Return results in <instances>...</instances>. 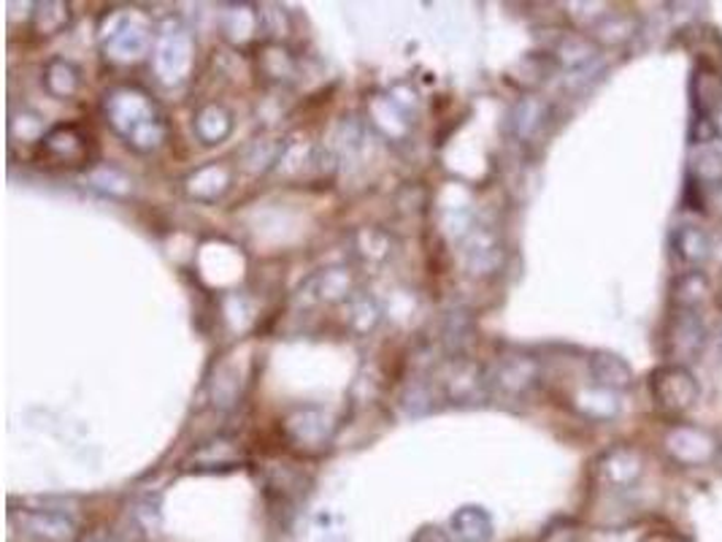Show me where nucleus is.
<instances>
[{
  "instance_id": "3",
  "label": "nucleus",
  "mask_w": 722,
  "mask_h": 542,
  "mask_svg": "<svg viewBox=\"0 0 722 542\" xmlns=\"http://www.w3.org/2000/svg\"><path fill=\"white\" fill-rule=\"evenodd\" d=\"M707 345V326L696 310H679L671 332V350L682 361H692Z\"/></svg>"
},
{
  "instance_id": "6",
  "label": "nucleus",
  "mask_w": 722,
  "mask_h": 542,
  "mask_svg": "<svg viewBox=\"0 0 722 542\" xmlns=\"http://www.w3.org/2000/svg\"><path fill=\"white\" fill-rule=\"evenodd\" d=\"M690 169L698 182H703V185H718L722 180V152L712 144L698 147V150L692 152Z\"/></svg>"
},
{
  "instance_id": "9",
  "label": "nucleus",
  "mask_w": 722,
  "mask_h": 542,
  "mask_svg": "<svg viewBox=\"0 0 722 542\" xmlns=\"http://www.w3.org/2000/svg\"><path fill=\"white\" fill-rule=\"evenodd\" d=\"M598 377H601L603 382H612V386L623 388L631 382V369L623 358L601 356L598 358Z\"/></svg>"
},
{
  "instance_id": "4",
  "label": "nucleus",
  "mask_w": 722,
  "mask_h": 542,
  "mask_svg": "<svg viewBox=\"0 0 722 542\" xmlns=\"http://www.w3.org/2000/svg\"><path fill=\"white\" fill-rule=\"evenodd\" d=\"M674 250H677V256L682 258L685 263H690V267H701V263L709 258L712 241H709L703 228L679 226L677 231H674Z\"/></svg>"
},
{
  "instance_id": "5",
  "label": "nucleus",
  "mask_w": 722,
  "mask_h": 542,
  "mask_svg": "<svg viewBox=\"0 0 722 542\" xmlns=\"http://www.w3.org/2000/svg\"><path fill=\"white\" fill-rule=\"evenodd\" d=\"M709 296V280L703 271H688L674 282V304L677 310H698Z\"/></svg>"
},
{
  "instance_id": "8",
  "label": "nucleus",
  "mask_w": 722,
  "mask_h": 542,
  "mask_svg": "<svg viewBox=\"0 0 722 542\" xmlns=\"http://www.w3.org/2000/svg\"><path fill=\"white\" fill-rule=\"evenodd\" d=\"M638 475H642V462H638L636 453L633 451L614 453L612 462H609V477H612L614 483H620V486H628V483L636 480Z\"/></svg>"
},
{
  "instance_id": "7",
  "label": "nucleus",
  "mask_w": 722,
  "mask_h": 542,
  "mask_svg": "<svg viewBox=\"0 0 722 542\" xmlns=\"http://www.w3.org/2000/svg\"><path fill=\"white\" fill-rule=\"evenodd\" d=\"M722 104V90L720 79L712 71H698L696 74V106L701 111V117L714 115Z\"/></svg>"
},
{
  "instance_id": "2",
  "label": "nucleus",
  "mask_w": 722,
  "mask_h": 542,
  "mask_svg": "<svg viewBox=\"0 0 722 542\" xmlns=\"http://www.w3.org/2000/svg\"><path fill=\"white\" fill-rule=\"evenodd\" d=\"M718 440L698 426H674L666 434V453L682 467H707L718 458Z\"/></svg>"
},
{
  "instance_id": "1",
  "label": "nucleus",
  "mask_w": 722,
  "mask_h": 542,
  "mask_svg": "<svg viewBox=\"0 0 722 542\" xmlns=\"http://www.w3.org/2000/svg\"><path fill=\"white\" fill-rule=\"evenodd\" d=\"M649 388H653L655 404L660 410L671 412V415L688 412L698 402V393H701L696 377L682 364H668V367H660L658 372H653Z\"/></svg>"
}]
</instances>
